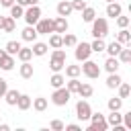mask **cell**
Listing matches in <instances>:
<instances>
[{
    "label": "cell",
    "mask_w": 131,
    "mask_h": 131,
    "mask_svg": "<svg viewBox=\"0 0 131 131\" xmlns=\"http://www.w3.org/2000/svg\"><path fill=\"white\" fill-rule=\"evenodd\" d=\"M92 37L94 39H104L106 35H108V23H106V18H102V16H94V20H92Z\"/></svg>",
    "instance_id": "6da1fadb"
},
{
    "label": "cell",
    "mask_w": 131,
    "mask_h": 131,
    "mask_svg": "<svg viewBox=\"0 0 131 131\" xmlns=\"http://www.w3.org/2000/svg\"><path fill=\"white\" fill-rule=\"evenodd\" d=\"M66 66V51L59 47V49H53L51 53V59H49V70L51 72H61Z\"/></svg>",
    "instance_id": "7a4b0ae2"
},
{
    "label": "cell",
    "mask_w": 131,
    "mask_h": 131,
    "mask_svg": "<svg viewBox=\"0 0 131 131\" xmlns=\"http://www.w3.org/2000/svg\"><path fill=\"white\" fill-rule=\"evenodd\" d=\"M70 90L66 88V86H59V88H55L53 90V94H51V102L55 104V106H66L68 102H70Z\"/></svg>",
    "instance_id": "3957f363"
},
{
    "label": "cell",
    "mask_w": 131,
    "mask_h": 131,
    "mask_svg": "<svg viewBox=\"0 0 131 131\" xmlns=\"http://www.w3.org/2000/svg\"><path fill=\"white\" fill-rule=\"evenodd\" d=\"M88 121H90L88 131H106L108 129V123H106V119H104L102 113H92Z\"/></svg>",
    "instance_id": "277c9868"
},
{
    "label": "cell",
    "mask_w": 131,
    "mask_h": 131,
    "mask_svg": "<svg viewBox=\"0 0 131 131\" xmlns=\"http://www.w3.org/2000/svg\"><path fill=\"white\" fill-rule=\"evenodd\" d=\"M80 68H82V74H84L86 78H90V80H96V78L100 76V68H98V63H96V61H92L90 57H88V59H84Z\"/></svg>",
    "instance_id": "5b68a950"
},
{
    "label": "cell",
    "mask_w": 131,
    "mask_h": 131,
    "mask_svg": "<svg viewBox=\"0 0 131 131\" xmlns=\"http://www.w3.org/2000/svg\"><path fill=\"white\" fill-rule=\"evenodd\" d=\"M90 115H92V108H90L88 100H86V98L78 100V102H76V117H78L80 121H88Z\"/></svg>",
    "instance_id": "8992f818"
},
{
    "label": "cell",
    "mask_w": 131,
    "mask_h": 131,
    "mask_svg": "<svg viewBox=\"0 0 131 131\" xmlns=\"http://www.w3.org/2000/svg\"><path fill=\"white\" fill-rule=\"evenodd\" d=\"M23 18L27 20V25H35L39 18H41V8H39V4H33V6H27V10H25V14H23Z\"/></svg>",
    "instance_id": "52a82bcc"
},
{
    "label": "cell",
    "mask_w": 131,
    "mask_h": 131,
    "mask_svg": "<svg viewBox=\"0 0 131 131\" xmlns=\"http://www.w3.org/2000/svg\"><path fill=\"white\" fill-rule=\"evenodd\" d=\"M76 49H74V55H76V59L78 61H84V59H88L90 57V53H92V49H90V43H76L74 45Z\"/></svg>",
    "instance_id": "ba28073f"
},
{
    "label": "cell",
    "mask_w": 131,
    "mask_h": 131,
    "mask_svg": "<svg viewBox=\"0 0 131 131\" xmlns=\"http://www.w3.org/2000/svg\"><path fill=\"white\" fill-rule=\"evenodd\" d=\"M35 29H37V33L39 35H49V33H53V18H39L37 23H35Z\"/></svg>",
    "instance_id": "9c48e42d"
},
{
    "label": "cell",
    "mask_w": 131,
    "mask_h": 131,
    "mask_svg": "<svg viewBox=\"0 0 131 131\" xmlns=\"http://www.w3.org/2000/svg\"><path fill=\"white\" fill-rule=\"evenodd\" d=\"M20 37H23V41H27V43H33V41H37L39 33H37L35 25H27V27L20 31Z\"/></svg>",
    "instance_id": "30bf717a"
},
{
    "label": "cell",
    "mask_w": 131,
    "mask_h": 131,
    "mask_svg": "<svg viewBox=\"0 0 131 131\" xmlns=\"http://www.w3.org/2000/svg\"><path fill=\"white\" fill-rule=\"evenodd\" d=\"M68 27L70 25H68V18L66 16H55L53 18V33H59V35L61 33H68Z\"/></svg>",
    "instance_id": "8fae6325"
},
{
    "label": "cell",
    "mask_w": 131,
    "mask_h": 131,
    "mask_svg": "<svg viewBox=\"0 0 131 131\" xmlns=\"http://www.w3.org/2000/svg\"><path fill=\"white\" fill-rule=\"evenodd\" d=\"M55 10H57V16H70V14L74 12V10H72V2H70V0H61V2H57Z\"/></svg>",
    "instance_id": "7c38bea8"
},
{
    "label": "cell",
    "mask_w": 131,
    "mask_h": 131,
    "mask_svg": "<svg viewBox=\"0 0 131 131\" xmlns=\"http://www.w3.org/2000/svg\"><path fill=\"white\" fill-rule=\"evenodd\" d=\"M119 68H121V61H119L115 55H108L106 61H104V70H106L108 74H115V72H119Z\"/></svg>",
    "instance_id": "4fadbf2b"
},
{
    "label": "cell",
    "mask_w": 131,
    "mask_h": 131,
    "mask_svg": "<svg viewBox=\"0 0 131 131\" xmlns=\"http://www.w3.org/2000/svg\"><path fill=\"white\" fill-rule=\"evenodd\" d=\"M18 74H20V78L31 80V78H33V74H35L33 63H31V61H23V63H20V70H18Z\"/></svg>",
    "instance_id": "5bb4252c"
},
{
    "label": "cell",
    "mask_w": 131,
    "mask_h": 131,
    "mask_svg": "<svg viewBox=\"0 0 131 131\" xmlns=\"http://www.w3.org/2000/svg\"><path fill=\"white\" fill-rule=\"evenodd\" d=\"M121 12H123V6H121L119 2H108V4H106V16L117 18Z\"/></svg>",
    "instance_id": "9a60e30c"
},
{
    "label": "cell",
    "mask_w": 131,
    "mask_h": 131,
    "mask_svg": "<svg viewBox=\"0 0 131 131\" xmlns=\"http://www.w3.org/2000/svg\"><path fill=\"white\" fill-rule=\"evenodd\" d=\"M47 49H49V45H47V43H41V41H33V47H31L33 55H37V57H43V55L47 53Z\"/></svg>",
    "instance_id": "2e32d148"
},
{
    "label": "cell",
    "mask_w": 131,
    "mask_h": 131,
    "mask_svg": "<svg viewBox=\"0 0 131 131\" xmlns=\"http://www.w3.org/2000/svg\"><path fill=\"white\" fill-rule=\"evenodd\" d=\"M18 96H20V92H18L16 88H12V90L8 88V90L4 92V96H2V98L6 100V104H10V106H14V104H16V100H18Z\"/></svg>",
    "instance_id": "e0dca14e"
},
{
    "label": "cell",
    "mask_w": 131,
    "mask_h": 131,
    "mask_svg": "<svg viewBox=\"0 0 131 131\" xmlns=\"http://www.w3.org/2000/svg\"><path fill=\"white\" fill-rule=\"evenodd\" d=\"M104 119H106L108 127H115V125H121V123H123V115H121L119 111H111V115H106Z\"/></svg>",
    "instance_id": "ac0fdd59"
},
{
    "label": "cell",
    "mask_w": 131,
    "mask_h": 131,
    "mask_svg": "<svg viewBox=\"0 0 131 131\" xmlns=\"http://www.w3.org/2000/svg\"><path fill=\"white\" fill-rule=\"evenodd\" d=\"M31 100H33V98H31L29 94H20L14 106H16L18 111H27V108H31Z\"/></svg>",
    "instance_id": "d6986e66"
},
{
    "label": "cell",
    "mask_w": 131,
    "mask_h": 131,
    "mask_svg": "<svg viewBox=\"0 0 131 131\" xmlns=\"http://www.w3.org/2000/svg\"><path fill=\"white\" fill-rule=\"evenodd\" d=\"M117 59H119L121 63H129V61H131V47H129V45H123L121 51H119V55H117Z\"/></svg>",
    "instance_id": "ffe728a7"
},
{
    "label": "cell",
    "mask_w": 131,
    "mask_h": 131,
    "mask_svg": "<svg viewBox=\"0 0 131 131\" xmlns=\"http://www.w3.org/2000/svg\"><path fill=\"white\" fill-rule=\"evenodd\" d=\"M49 84H51L53 88H59V86L66 84V76H63L61 72H53V76L49 78Z\"/></svg>",
    "instance_id": "44dd1931"
},
{
    "label": "cell",
    "mask_w": 131,
    "mask_h": 131,
    "mask_svg": "<svg viewBox=\"0 0 131 131\" xmlns=\"http://www.w3.org/2000/svg\"><path fill=\"white\" fill-rule=\"evenodd\" d=\"M31 106H33L37 113H43V111L47 108V98H43V96H37V98H33V100H31Z\"/></svg>",
    "instance_id": "7402d4cb"
},
{
    "label": "cell",
    "mask_w": 131,
    "mask_h": 131,
    "mask_svg": "<svg viewBox=\"0 0 131 131\" xmlns=\"http://www.w3.org/2000/svg\"><path fill=\"white\" fill-rule=\"evenodd\" d=\"M121 82H123V78H121V76H119L117 72H115V74H108V78H106V88L115 90V88H117V86H119Z\"/></svg>",
    "instance_id": "603a6c76"
},
{
    "label": "cell",
    "mask_w": 131,
    "mask_h": 131,
    "mask_svg": "<svg viewBox=\"0 0 131 131\" xmlns=\"http://www.w3.org/2000/svg\"><path fill=\"white\" fill-rule=\"evenodd\" d=\"M115 41H119L121 45H129L131 43V33L127 31V29H121L119 33H117V39Z\"/></svg>",
    "instance_id": "cb8c5ba5"
},
{
    "label": "cell",
    "mask_w": 131,
    "mask_h": 131,
    "mask_svg": "<svg viewBox=\"0 0 131 131\" xmlns=\"http://www.w3.org/2000/svg\"><path fill=\"white\" fill-rule=\"evenodd\" d=\"M121 47H123V45H121L119 41H111V43L104 47V51H106L108 55H115V57H117V55H119V51H121Z\"/></svg>",
    "instance_id": "d4e9b609"
},
{
    "label": "cell",
    "mask_w": 131,
    "mask_h": 131,
    "mask_svg": "<svg viewBox=\"0 0 131 131\" xmlns=\"http://www.w3.org/2000/svg\"><path fill=\"white\" fill-rule=\"evenodd\" d=\"M80 84H82V82H80L78 78H70V80L63 84V86L70 90V94H78V88H80Z\"/></svg>",
    "instance_id": "484cf974"
},
{
    "label": "cell",
    "mask_w": 131,
    "mask_h": 131,
    "mask_svg": "<svg viewBox=\"0 0 131 131\" xmlns=\"http://www.w3.org/2000/svg\"><path fill=\"white\" fill-rule=\"evenodd\" d=\"M78 94H80V98H90V96L94 94V88H92L90 84H80Z\"/></svg>",
    "instance_id": "4316f807"
},
{
    "label": "cell",
    "mask_w": 131,
    "mask_h": 131,
    "mask_svg": "<svg viewBox=\"0 0 131 131\" xmlns=\"http://www.w3.org/2000/svg\"><path fill=\"white\" fill-rule=\"evenodd\" d=\"M14 68V55H8L6 53V57L0 61V70H4V72H10Z\"/></svg>",
    "instance_id": "83f0119b"
},
{
    "label": "cell",
    "mask_w": 131,
    "mask_h": 131,
    "mask_svg": "<svg viewBox=\"0 0 131 131\" xmlns=\"http://www.w3.org/2000/svg\"><path fill=\"white\" fill-rule=\"evenodd\" d=\"M94 16H96V10H94L92 6H86V8L82 10V20H84V23H92Z\"/></svg>",
    "instance_id": "f1b7e54d"
},
{
    "label": "cell",
    "mask_w": 131,
    "mask_h": 131,
    "mask_svg": "<svg viewBox=\"0 0 131 131\" xmlns=\"http://www.w3.org/2000/svg\"><path fill=\"white\" fill-rule=\"evenodd\" d=\"M16 29V20L12 16H4V25H2V31L4 33H12Z\"/></svg>",
    "instance_id": "f546056e"
},
{
    "label": "cell",
    "mask_w": 131,
    "mask_h": 131,
    "mask_svg": "<svg viewBox=\"0 0 131 131\" xmlns=\"http://www.w3.org/2000/svg\"><path fill=\"white\" fill-rule=\"evenodd\" d=\"M61 43H63V47H74L78 43V37L72 33H66V35H61Z\"/></svg>",
    "instance_id": "4dcf8cb0"
},
{
    "label": "cell",
    "mask_w": 131,
    "mask_h": 131,
    "mask_svg": "<svg viewBox=\"0 0 131 131\" xmlns=\"http://www.w3.org/2000/svg\"><path fill=\"white\" fill-rule=\"evenodd\" d=\"M51 49H59V47H63V43H61V35L59 33H53L51 37H49V43H47Z\"/></svg>",
    "instance_id": "1f68e13d"
},
{
    "label": "cell",
    "mask_w": 131,
    "mask_h": 131,
    "mask_svg": "<svg viewBox=\"0 0 131 131\" xmlns=\"http://www.w3.org/2000/svg\"><path fill=\"white\" fill-rule=\"evenodd\" d=\"M20 47H23V45H20L18 41H8V43H6V47H4V51H6L8 55H16Z\"/></svg>",
    "instance_id": "d6a6232c"
},
{
    "label": "cell",
    "mask_w": 131,
    "mask_h": 131,
    "mask_svg": "<svg viewBox=\"0 0 131 131\" xmlns=\"http://www.w3.org/2000/svg\"><path fill=\"white\" fill-rule=\"evenodd\" d=\"M16 57H18L20 61H31V57H33L31 47H20V49H18V53H16Z\"/></svg>",
    "instance_id": "836d02e7"
},
{
    "label": "cell",
    "mask_w": 131,
    "mask_h": 131,
    "mask_svg": "<svg viewBox=\"0 0 131 131\" xmlns=\"http://www.w3.org/2000/svg\"><path fill=\"white\" fill-rule=\"evenodd\" d=\"M23 14H25V6H20V4H16V2H14V4L10 6V16L16 20V18H20Z\"/></svg>",
    "instance_id": "e575fe53"
},
{
    "label": "cell",
    "mask_w": 131,
    "mask_h": 131,
    "mask_svg": "<svg viewBox=\"0 0 131 131\" xmlns=\"http://www.w3.org/2000/svg\"><path fill=\"white\" fill-rule=\"evenodd\" d=\"M63 68H66V76L68 78H78L82 74V68L80 66H63Z\"/></svg>",
    "instance_id": "d590c367"
},
{
    "label": "cell",
    "mask_w": 131,
    "mask_h": 131,
    "mask_svg": "<svg viewBox=\"0 0 131 131\" xmlns=\"http://www.w3.org/2000/svg\"><path fill=\"white\" fill-rule=\"evenodd\" d=\"M104 47H106L104 39H94V41L90 43V49H92L94 53H100V51H104Z\"/></svg>",
    "instance_id": "8d00e7d4"
},
{
    "label": "cell",
    "mask_w": 131,
    "mask_h": 131,
    "mask_svg": "<svg viewBox=\"0 0 131 131\" xmlns=\"http://www.w3.org/2000/svg\"><path fill=\"white\" fill-rule=\"evenodd\" d=\"M117 88H119V98H129V94H131V86H129L127 82H121Z\"/></svg>",
    "instance_id": "74e56055"
},
{
    "label": "cell",
    "mask_w": 131,
    "mask_h": 131,
    "mask_svg": "<svg viewBox=\"0 0 131 131\" xmlns=\"http://www.w3.org/2000/svg\"><path fill=\"white\" fill-rule=\"evenodd\" d=\"M106 106H108V111H121V106H123V98H108V102H106Z\"/></svg>",
    "instance_id": "f35d334b"
},
{
    "label": "cell",
    "mask_w": 131,
    "mask_h": 131,
    "mask_svg": "<svg viewBox=\"0 0 131 131\" xmlns=\"http://www.w3.org/2000/svg\"><path fill=\"white\" fill-rule=\"evenodd\" d=\"M72 2V10H76V12H82L88 4H86V0H70Z\"/></svg>",
    "instance_id": "ab89813d"
},
{
    "label": "cell",
    "mask_w": 131,
    "mask_h": 131,
    "mask_svg": "<svg viewBox=\"0 0 131 131\" xmlns=\"http://www.w3.org/2000/svg\"><path fill=\"white\" fill-rule=\"evenodd\" d=\"M115 20H117L119 29H127V27H129V16H123V12H121V14H119Z\"/></svg>",
    "instance_id": "60d3db41"
},
{
    "label": "cell",
    "mask_w": 131,
    "mask_h": 131,
    "mask_svg": "<svg viewBox=\"0 0 131 131\" xmlns=\"http://www.w3.org/2000/svg\"><path fill=\"white\" fill-rule=\"evenodd\" d=\"M49 127H51L53 131H63V127H66V125H63V121H59V119H53V121L49 123Z\"/></svg>",
    "instance_id": "b9f144b4"
},
{
    "label": "cell",
    "mask_w": 131,
    "mask_h": 131,
    "mask_svg": "<svg viewBox=\"0 0 131 131\" xmlns=\"http://www.w3.org/2000/svg\"><path fill=\"white\" fill-rule=\"evenodd\" d=\"M123 125L127 127V131H131V111L123 115Z\"/></svg>",
    "instance_id": "7bdbcfd3"
},
{
    "label": "cell",
    "mask_w": 131,
    "mask_h": 131,
    "mask_svg": "<svg viewBox=\"0 0 131 131\" xmlns=\"http://www.w3.org/2000/svg\"><path fill=\"white\" fill-rule=\"evenodd\" d=\"M6 90H8V82H6L4 78H0V98L4 96V92H6Z\"/></svg>",
    "instance_id": "ee69618b"
},
{
    "label": "cell",
    "mask_w": 131,
    "mask_h": 131,
    "mask_svg": "<svg viewBox=\"0 0 131 131\" xmlns=\"http://www.w3.org/2000/svg\"><path fill=\"white\" fill-rule=\"evenodd\" d=\"M16 4L20 6H33V4H39V0H14Z\"/></svg>",
    "instance_id": "f6af8a7d"
},
{
    "label": "cell",
    "mask_w": 131,
    "mask_h": 131,
    "mask_svg": "<svg viewBox=\"0 0 131 131\" xmlns=\"http://www.w3.org/2000/svg\"><path fill=\"white\" fill-rule=\"evenodd\" d=\"M63 129H68V131H82V127H80V125H76V123H72V125H66Z\"/></svg>",
    "instance_id": "bcb514c9"
},
{
    "label": "cell",
    "mask_w": 131,
    "mask_h": 131,
    "mask_svg": "<svg viewBox=\"0 0 131 131\" xmlns=\"http://www.w3.org/2000/svg\"><path fill=\"white\" fill-rule=\"evenodd\" d=\"M0 4H2L4 8H10V6L14 4V0H0Z\"/></svg>",
    "instance_id": "7dc6e473"
},
{
    "label": "cell",
    "mask_w": 131,
    "mask_h": 131,
    "mask_svg": "<svg viewBox=\"0 0 131 131\" xmlns=\"http://www.w3.org/2000/svg\"><path fill=\"white\" fill-rule=\"evenodd\" d=\"M0 131H10V125H6V123H0Z\"/></svg>",
    "instance_id": "c3c4849f"
},
{
    "label": "cell",
    "mask_w": 131,
    "mask_h": 131,
    "mask_svg": "<svg viewBox=\"0 0 131 131\" xmlns=\"http://www.w3.org/2000/svg\"><path fill=\"white\" fill-rule=\"evenodd\" d=\"M4 57H6V51H4V49H0V61H2Z\"/></svg>",
    "instance_id": "681fc988"
},
{
    "label": "cell",
    "mask_w": 131,
    "mask_h": 131,
    "mask_svg": "<svg viewBox=\"0 0 131 131\" xmlns=\"http://www.w3.org/2000/svg\"><path fill=\"white\" fill-rule=\"evenodd\" d=\"M2 25H4V16H0V31H2Z\"/></svg>",
    "instance_id": "f907efd6"
},
{
    "label": "cell",
    "mask_w": 131,
    "mask_h": 131,
    "mask_svg": "<svg viewBox=\"0 0 131 131\" xmlns=\"http://www.w3.org/2000/svg\"><path fill=\"white\" fill-rule=\"evenodd\" d=\"M106 2H115V0H106Z\"/></svg>",
    "instance_id": "816d5d0a"
}]
</instances>
